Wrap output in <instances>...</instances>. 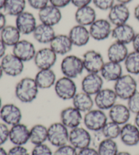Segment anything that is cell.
Wrapping results in <instances>:
<instances>
[{"label": "cell", "mask_w": 139, "mask_h": 155, "mask_svg": "<svg viewBox=\"0 0 139 155\" xmlns=\"http://www.w3.org/2000/svg\"><path fill=\"white\" fill-rule=\"evenodd\" d=\"M40 90L34 78L24 77L16 83L15 95L21 103L31 104L37 99Z\"/></svg>", "instance_id": "cell-1"}, {"label": "cell", "mask_w": 139, "mask_h": 155, "mask_svg": "<svg viewBox=\"0 0 139 155\" xmlns=\"http://www.w3.org/2000/svg\"><path fill=\"white\" fill-rule=\"evenodd\" d=\"M113 89L118 99L127 101L138 91V82L134 76L129 74H123L114 82Z\"/></svg>", "instance_id": "cell-2"}, {"label": "cell", "mask_w": 139, "mask_h": 155, "mask_svg": "<svg viewBox=\"0 0 139 155\" xmlns=\"http://www.w3.org/2000/svg\"><path fill=\"white\" fill-rule=\"evenodd\" d=\"M84 70L82 59L77 55L69 54L60 62V71L63 75L71 79L74 80L81 76Z\"/></svg>", "instance_id": "cell-3"}, {"label": "cell", "mask_w": 139, "mask_h": 155, "mask_svg": "<svg viewBox=\"0 0 139 155\" xmlns=\"http://www.w3.org/2000/svg\"><path fill=\"white\" fill-rule=\"evenodd\" d=\"M109 120L106 112L99 108H93L83 115V123L90 132L101 131L102 127Z\"/></svg>", "instance_id": "cell-4"}, {"label": "cell", "mask_w": 139, "mask_h": 155, "mask_svg": "<svg viewBox=\"0 0 139 155\" xmlns=\"http://www.w3.org/2000/svg\"><path fill=\"white\" fill-rule=\"evenodd\" d=\"M69 129L60 122H54L48 127V142L55 148L69 143Z\"/></svg>", "instance_id": "cell-5"}, {"label": "cell", "mask_w": 139, "mask_h": 155, "mask_svg": "<svg viewBox=\"0 0 139 155\" xmlns=\"http://www.w3.org/2000/svg\"><path fill=\"white\" fill-rule=\"evenodd\" d=\"M56 95L63 101L72 100L77 93V87L73 79L62 76L57 79L54 86Z\"/></svg>", "instance_id": "cell-6"}, {"label": "cell", "mask_w": 139, "mask_h": 155, "mask_svg": "<svg viewBox=\"0 0 139 155\" xmlns=\"http://www.w3.org/2000/svg\"><path fill=\"white\" fill-rule=\"evenodd\" d=\"M69 143L77 150L91 146V132L85 127L81 126L69 130Z\"/></svg>", "instance_id": "cell-7"}, {"label": "cell", "mask_w": 139, "mask_h": 155, "mask_svg": "<svg viewBox=\"0 0 139 155\" xmlns=\"http://www.w3.org/2000/svg\"><path fill=\"white\" fill-rule=\"evenodd\" d=\"M113 28L107 18H97L88 27L91 38L98 41L106 40L111 37Z\"/></svg>", "instance_id": "cell-8"}, {"label": "cell", "mask_w": 139, "mask_h": 155, "mask_svg": "<svg viewBox=\"0 0 139 155\" xmlns=\"http://www.w3.org/2000/svg\"><path fill=\"white\" fill-rule=\"evenodd\" d=\"M85 71L88 73L100 74L105 64L104 57L96 50H88L82 57Z\"/></svg>", "instance_id": "cell-9"}, {"label": "cell", "mask_w": 139, "mask_h": 155, "mask_svg": "<svg viewBox=\"0 0 139 155\" xmlns=\"http://www.w3.org/2000/svg\"><path fill=\"white\" fill-rule=\"evenodd\" d=\"M0 64L4 74L10 77H17L21 75L24 69V63L12 52L5 54L1 59Z\"/></svg>", "instance_id": "cell-10"}, {"label": "cell", "mask_w": 139, "mask_h": 155, "mask_svg": "<svg viewBox=\"0 0 139 155\" xmlns=\"http://www.w3.org/2000/svg\"><path fill=\"white\" fill-rule=\"evenodd\" d=\"M58 55L50 47H44L36 52L33 62L38 70L52 69L57 61Z\"/></svg>", "instance_id": "cell-11"}, {"label": "cell", "mask_w": 139, "mask_h": 155, "mask_svg": "<svg viewBox=\"0 0 139 155\" xmlns=\"http://www.w3.org/2000/svg\"><path fill=\"white\" fill-rule=\"evenodd\" d=\"M118 97L113 88H103L94 96V106L96 108L108 111L117 104Z\"/></svg>", "instance_id": "cell-12"}, {"label": "cell", "mask_w": 139, "mask_h": 155, "mask_svg": "<svg viewBox=\"0 0 139 155\" xmlns=\"http://www.w3.org/2000/svg\"><path fill=\"white\" fill-rule=\"evenodd\" d=\"M0 118L3 123L12 127L21 123L23 112L21 109L15 104H6L3 105L0 110Z\"/></svg>", "instance_id": "cell-13"}, {"label": "cell", "mask_w": 139, "mask_h": 155, "mask_svg": "<svg viewBox=\"0 0 139 155\" xmlns=\"http://www.w3.org/2000/svg\"><path fill=\"white\" fill-rule=\"evenodd\" d=\"M37 25V18L35 15L26 10L16 16L15 19V26L21 35L33 34Z\"/></svg>", "instance_id": "cell-14"}, {"label": "cell", "mask_w": 139, "mask_h": 155, "mask_svg": "<svg viewBox=\"0 0 139 155\" xmlns=\"http://www.w3.org/2000/svg\"><path fill=\"white\" fill-rule=\"evenodd\" d=\"M83 114L76 107L69 106L63 108L60 113V122L71 130L81 126L83 123Z\"/></svg>", "instance_id": "cell-15"}, {"label": "cell", "mask_w": 139, "mask_h": 155, "mask_svg": "<svg viewBox=\"0 0 139 155\" xmlns=\"http://www.w3.org/2000/svg\"><path fill=\"white\" fill-rule=\"evenodd\" d=\"M104 81L100 74L88 73L82 80V91L94 97L103 88Z\"/></svg>", "instance_id": "cell-16"}, {"label": "cell", "mask_w": 139, "mask_h": 155, "mask_svg": "<svg viewBox=\"0 0 139 155\" xmlns=\"http://www.w3.org/2000/svg\"><path fill=\"white\" fill-rule=\"evenodd\" d=\"M108 12L107 19L113 27L128 23L130 17V12L128 5L120 3L114 4Z\"/></svg>", "instance_id": "cell-17"}, {"label": "cell", "mask_w": 139, "mask_h": 155, "mask_svg": "<svg viewBox=\"0 0 139 155\" xmlns=\"http://www.w3.org/2000/svg\"><path fill=\"white\" fill-rule=\"evenodd\" d=\"M37 16L41 23L54 27L60 23L63 14L59 8L48 4L43 9L38 11Z\"/></svg>", "instance_id": "cell-18"}, {"label": "cell", "mask_w": 139, "mask_h": 155, "mask_svg": "<svg viewBox=\"0 0 139 155\" xmlns=\"http://www.w3.org/2000/svg\"><path fill=\"white\" fill-rule=\"evenodd\" d=\"M30 128L24 123H18L10 128L9 140L14 146H25L29 142Z\"/></svg>", "instance_id": "cell-19"}, {"label": "cell", "mask_w": 139, "mask_h": 155, "mask_svg": "<svg viewBox=\"0 0 139 155\" xmlns=\"http://www.w3.org/2000/svg\"><path fill=\"white\" fill-rule=\"evenodd\" d=\"M37 52L35 46L31 41L21 40L12 47V53L24 63L33 61Z\"/></svg>", "instance_id": "cell-20"}, {"label": "cell", "mask_w": 139, "mask_h": 155, "mask_svg": "<svg viewBox=\"0 0 139 155\" xmlns=\"http://www.w3.org/2000/svg\"><path fill=\"white\" fill-rule=\"evenodd\" d=\"M136 34L134 27L128 23H125L114 26L111 37L115 41L128 45L132 44Z\"/></svg>", "instance_id": "cell-21"}, {"label": "cell", "mask_w": 139, "mask_h": 155, "mask_svg": "<svg viewBox=\"0 0 139 155\" xmlns=\"http://www.w3.org/2000/svg\"><path fill=\"white\" fill-rule=\"evenodd\" d=\"M119 139L124 145L133 147L139 143V129L134 123H128L122 125Z\"/></svg>", "instance_id": "cell-22"}, {"label": "cell", "mask_w": 139, "mask_h": 155, "mask_svg": "<svg viewBox=\"0 0 139 155\" xmlns=\"http://www.w3.org/2000/svg\"><path fill=\"white\" fill-rule=\"evenodd\" d=\"M108 117L109 120L122 126L129 123L132 113L127 105L117 103L108 110Z\"/></svg>", "instance_id": "cell-23"}, {"label": "cell", "mask_w": 139, "mask_h": 155, "mask_svg": "<svg viewBox=\"0 0 139 155\" xmlns=\"http://www.w3.org/2000/svg\"><path fill=\"white\" fill-rule=\"evenodd\" d=\"M49 46L58 56H66L70 53L74 46L68 34H57Z\"/></svg>", "instance_id": "cell-24"}, {"label": "cell", "mask_w": 139, "mask_h": 155, "mask_svg": "<svg viewBox=\"0 0 139 155\" xmlns=\"http://www.w3.org/2000/svg\"><path fill=\"white\" fill-rule=\"evenodd\" d=\"M68 35L73 46L76 47L86 46L91 39L88 27L77 24L71 27L68 33Z\"/></svg>", "instance_id": "cell-25"}, {"label": "cell", "mask_w": 139, "mask_h": 155, "mask_svg": "<svg viewBox=\"0 0 139 155\" xmlns=\"http://www.w3.org/2000/svg\"><path fill=\"white\" fill-rule=\"evenodd\" d=\"M97 19L95 9L90 5L77 8L75 12V21L76 24L89 27Z\"/></svg>", "instance_id": "cell-26"}, {"label": "cell", "mask_w": 139, "mask_h": 155, "mask_svg": "<svg viewBox=\"0 0 139 155\" xmlns=\"http://www.w3.org/2000/svg\"><path fill=\"white\" fill-rule=\"evenodd\" d=\"M129 52L127 45L114 41L107 48V55L108 61L122 63L124 62Z\"/></svg>", "instance_id": "cell-27"}, {"label": "cell", "mask_w": 139, "mask_h": 155, "mask_svg": "<svg viewBox=\"0 0 139 155\" xmlns=\"http://www.w3.org/2000/svg\"><path fill=\"white\" fill-rule=\"evenodd\" d=\"M105 81L115 82L123 75V67L121 63L108 61L105 62L100 72Z\"/></svg>", "instance_id": "cell-28"}, {"label": "cell", "mask_w": 139, "mask_h": 155, "mask_svg": "<svg viewBox=\"0 0 139 155\" xmlns=\"http://www.w3.org/2000/svg\"><path fill=\"white\" fill-rule=\"evenodd\" d=\"M34 79L39 88L43 90L54 87L57 80V75L52 69L38 70Z\"/></svg>", "instance_id": "cell-29"}, {"label": "cell", "mask_w": 139, "mask_h": 155, "mask_svg": "<svg viewBox=\"0 0 139 155\" xmlns=\"http://www.w3.org/2000/svg\"><path fill=\"white\" fill-rule=\"evenodd\" d=\"M33 38L41 44H50L57 35L54 27L40 23L33 33Z\"/></svg>", "instance_id": "cell-30"}, {"label": "cell", "mask_w": 139, "mask_h": 155, "mask_svg": "<svg viewBox=\"0 0 139 155\" xmlns=\"http://www.w3.org/2000/svg\"><path fill=\"white\" fill-rule=\"evenodd\" d=\"M72 106L81 112L82 114L88 112L94 108V97L83 91L77 92L72 99Z\"/></svg>", "instance_id": "cell-31"}, {"label": "cell", "mask_w": 139, "mask_h": 155, "mask_svg": "<svg viewBox=\"0 0 139 155\" xmlns=\"http://www.w3.org/2000/svg\"><path fill=\"white\" fill-rule=\"evenodd\" d=\"M21 34L15 25H7L0 31V39L7 47H13L21 40Z\"/></svg>", "instance_id": "cell-32"}, {"label": "cell", "mask_w": 139, "mask_h": 155, "mask_svg": "<svg viewBox=\"0 0 139 155\" xmlns=\"http://www.w3.org/2000/svg\"><path fill=\"white\" fill-rule=\"evenodd\" d=\"M29 142L33 146L42 144L48 142V127L37 123L31 127Z\"/></svg>", "instance_id": "cell-33"}, {"label": "cell", "mask_w": 139, "mask_h": 155, "mask_svg": "<svg viewBox=\"0 0 139 155\" xmlns=\"http://www.w3.org/2000/svg\"><path fill=\"white\" fill-rule=\"evenodd\" d=\"M27 0H5L4 12L6 15L16 16L25 11Z\"/></svg>", "instance_id": "cell-34"}, {"label": "cell", "mask_w": 139, "mask_h": 155, "mask_svg": "<svg viewBox=\"0 0 139 155\" xmlns=\"http://www.w3.org/2000/svg\"><path fill=\"white\" fill-rule=\"evenodd\" d=\"M124 68L129 74L132 76L139 75V52L133 51L130 52L127 57L125 59Z\"/></svg>", "instance_id": "cell-35"}, {"label": "cell", "mask_w": 139, "mask_h": 155, "mask_svg": "<svg viewBox=\"0 0 139 155\" xmlns=\"http://www.w3.org/2000/svg\"><path fill=\"white\" fill-rule=\"evenodd\" d=\"M99 155H116L118 153V145L115 140L104 138L97 146Z\"/></svg>", "instance_id": "cell-36"}, {"label": "cell", "mask_w": 139, "mask_h": 155, "mask_svg": "<svg viewBox=\"0 0 139 155\" xmlns=\"http://www.w3.org/2000/svg\"><path fill=\"white\" fill-rule=\"evenodd\" d=\"M121 126L114 123L113 121L108 120L104 127H102L101 133L104 138L111 140H116L119 137Z\"/></svg>", "instance_id": "cell-37"}, {"label": "cell", "mask_w": 139, "mask_h": 155, "mask_svg": "<svg viewBox=\"0 0 139 155\" xmlns=\"http://www.w3.org/2000/svg\"><path fill=\"white\" fill-rule=\"evenodd\" d=\"M127 101V106L128 107L132 114H137L139 113V91L136 92Z\"/></svg>", "instance_id": "cell-38"}, {"label": "cell", "mask_w": 139, "mask_h": 155, "mask_svg": "<svg viewBox=\"0 0 139 155\" xmlns=\"http://www.w3.org/2000/svg\"><path fill=\"white\" fill-rule=\"evenodd\" d=\"M53 153L51 148L45 143L33 146L31 155H53Z\"/></svg>", "instance_id": "cell-39"}, {"label": "cell", "mask_w": 139, "mask_h": 155, "mask_svg": "<svg viewBox=\"0 0 139 155\" xmlns=\"http://www.w3.org/2000/svg\"><path fill=\"white\" fill-rule=\"evenodd\" d=\"M53 155H77V150L69 143L56 148Z\"/></svg>", "instance_id": "cell-40"}, {"label": "cell", "mask_w": 139, "mask_h": 155, "mask_svg": "<svg viewBox=\"0 0 139 155\" xmlns=\"http://www.w3.org/2000/svg\"><path fill=\"white\" fill-rule=\"evenodd\" d=\"M115 0H92V4L97 9L109 11L115 4Z\"/></svg>", "instance_id": "cell-41"}, {"label": "cell", "mask_w": 139, "mask_h": 155, "mask_svg": "<svg viewBox=\"0 0 139 155\" xmlns=\"http://www.w3.org/2000/svg\"><path fill=\"white\" fill-rule=\"evenodd\" d=\"M10 128L4 123H0V146H2L9 140Z\"/></svg>", "instance_id": "cell-42"}, {"label": "cell", "mask_w": 139, "mask_h": 155, "mask_svg": "<svg viewBox=\"0 0 139 155\" xmlns=\"http://www.w3.org/2000/svg\"><path fill=\"white\" fill-rule=\"evenodd\" d=\"M27 2L31 8L37 11L50 4L49 0H27Z\"/></svg>", "instance_id": "cell-43"}, {"label": "cell", "mask_w": 139, "mask_h": 155, "mask_svg": "<svg viewBox=\"0 0 139 155\" xmlns=\"http://www.w3.org/2000/svg\"><path fill=\"white\" fill-rule=\"evenodd\" d=\"M8 155H31L24 146H14L8 151Z\"/></svg>", "instance_id": "cell-44"}, {"label": "cell", "mask_w": 139, "mask_h": 155, "mask_svg": "<svg viewBox=\"0 0 139 155\" xmlns=\"http://www.w3.org/2000/svg\"><path fill=\"white\" fill-rule=\"evenodd\" d=\"M49 2L50 5L61 9L71 4V0H49Z\"/></svg>", "instance_id": "cell-45"}, {"label": "cell", "mask_w": 139, "mask_h": 155, "mask_svg": "<svg viewBox=\"0 0 139 155\" xmlns=\"http://www.w3.org/2000/svg\"><path fill=\"white\" fill-rule=\"evenodd\" d=\"M77 155H99L96 148L89 146L77 151Z\"/></svg>", "instance_id": "cell-46"}, {"label": "cell", "mask_w": 139, "mask_h": 155, "mask_svg": "<svg viewBox=\"0 0 139 155\" xmlns=\"http://www.w3.org/2000/svg\"><path fill=\"white\" fill-rule=\"evenodd\" d=\"M92 0H71V4L77 8L90 5Z\"/></svg>", "instance_id": "cell-47"}, {"label": "cell", "mask_w": 139, "mask_h": 155, "mask_svg": "<svg viewBox=\"0 0 139 155\" xmlns=\"http://www.w3.org/2000/svg\"><path fill=\"white\" fill-rule=\"evenodd\" d=\"M6 15L0 10V31L7 25V19H6Z\"/></svg>", "instance_id": "cell-48"}, {"label": "cell", "mask_w": 139, "mask_h": 155, "mask_svg": "<svg viewBox=\"0 0 139 155\" xmlns=\"http://www.w3.org/2000/svg\"><path fill=\"white\" fill-rule=\"evenodd\" d=\"M132 44L133 48H134V51L139 52V32L136 34Z\"/></svg>", "instance_id": "cell-49"}, {"label": "cell", "mask_w": 139, "mask_h": 155, "mask_svg": "<svg viewBox=\"0 0 139 155\" xmlns=\"http://www.w3.org/2000/svg\"><path fill=\"white\" fill-rule=\"evenodd\" d=\"M7 46L0 39V59H2L6 54Z\"/></svg>", "instance_id": "cell-50"}, {"label": "cell", "mask_w": 139, "mask_h": 155, "mask_svg": "<svg viewBox=\"0 0 139 155\" xmlns=\"http://www.w3.org/2000/svg\"><path fill=\"white\" fill-rule=\"evenodd\" d=\"M134 18L139 23V4H138L134 9Z\"/></svg>", "instance_id": "cell-51"}, {"label": "cell", "mask_w": 139, "mask_h": 155, "mask_svg": "<svg viewBox=\"0 0 139 155\" xmlns=\"http://www.w3.org/2000/svg\"><path fill=\"white\" fill-rule=\"evenodd\" d=\"M134 123L136 124V126H137L139 129V113H138V114H135Z\"/></svg>", "instance_id": "cell-52"}, {"label": "cell", "mask_w": 139, "mask_h": 155, "mask_svg": "<svg viewBox=\"0 0 139 155\" xmlns=\"http://www.w3.org/2000/svg\"><path fill=\"white\" fill-rule=\"evenodd\" d=\"M115 1L118 2V3H120V4L128 5L129 3L132 2L133 0H115Z\"/></svg>", "instance_id": "cell-53"}, {"label": "cell", "mask_w": 139, "mask_h": 155, "mask_svg": "<svg viewBox=\"0 0 139 155\" xmlns=\"http://www.w3.org/2000/svg\"><path fill=\"white\" fill-rule=\"evenodd\" d=\"M0 155H8V152L2 146H0Z\"/></svg>", "instance_id": "cell-54"}, {"label": "cell", "mask_w": 139, "mask_h": 155, "mask_svg": "<svg viewBox=\"0 0 139 155\" xmlns=\"http://www.w3.org/2000/svg\"><path fill=\"white\" fill-rule=\"evenodd\" d=\"M116 155H132L131 153L127 151H119Z\"/></svg>", "instance_id": "cell-55"}, {"label": "cell", "mask_w": 139, "mask_h": 155, "mask_svg": "<svg viewBox=\"0 0 139 155\" xmlns=\"http://www.w3.org/2000/svg\"><path fill=\"white\" fill-rule=\"evenodd\" d=\"M5 0H0V10L4 9Z\"/></svg>", "instance_id": "cell-56"}, {"label": "cell", "mask_w": 139, "mask_h": 155, "mask_svg": "<svg viewBox=\"0 0 139 155\" xmlns=\"http://www.w3.org/2000/svg\"><path fill=\"white\" fill-rule=\"evenodd\" d=\"M4 71H3V70H2L1 64H0V80L2 79V78L3 77V76H4Z\"/></svg>", "instance_id": "cell-57"}, {"label": "cell", "mask_w": 139, "mask_h": 155, "mask_svg": "<svg viewBox=\"0 0 139 155\" xmlns=\"http://www.w3.org/2000/svg\"><path fill=\"white\" fill-rule=\"evenodd\" d=\"M2 106H3V104H2V99L1 98V97H0V110H1Z\"/></svg>", "instance_id": "cell-58"}, {"label": "cell", "mask_w": 139, "mask_h": 155, "mask_svg": "<svg viewBox=\"0 0 139 155\" xmlns=\"http://www.w3.org/2000/svg\"><path fill=\"white\" fill-rule=\"evenodd\" d=\"M138 84H139V75H138Z\"/></svg>", "instance_id": "cell-59"}, {"label": "cell", "mask_w": 139, "mask_h": 155, "mask_svg": "<svg viewBox=\"0 0 139 155\" xmlns=\"http://www.w3.org/2000/svg\"><path fill=\"white\" fill-rule=\"evenodd\" d=\"M138 155H139V154H138Z\"/></svg>", "instance_id": "cell-60"}]
</instances>
